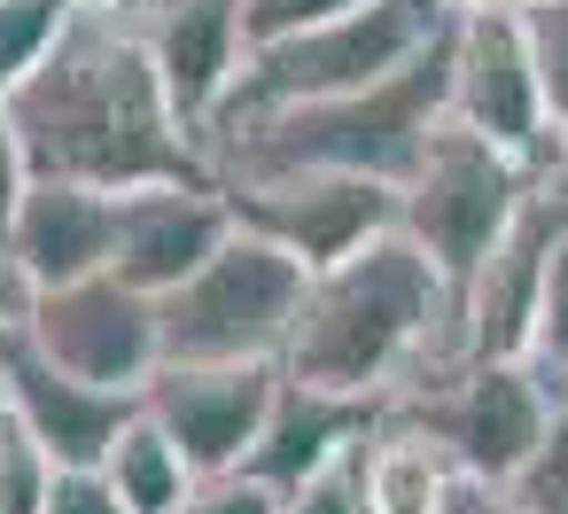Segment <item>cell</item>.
Segmentation results:
<instances>
[{
  "instance_id": "obj_2",
  "label": "cell",
  "mask_w": 568,
  "mask_h": 514,
  "mask_svg": "<svg viewBox=\"0 0 568 514\" xmlns=\"http://www.w3.org/2000/svg\"><path fill=\"white\" fill-rule=\"evenodd\" d=\"M452 366H467L459 343V296L452 281L405 242H374L335 273H312L296 335L281 374L327 397H358V405H405L413 390L444 382Z\"/></svg>"
},
{
  "instance_id": "obj_22",
  "label": "cell",
  "mask_w": 568,
  "mask_h": 514,
  "mask_svg": "<svg viewBox=\"0 0 568 514\" xmlns=\"http://www.w3.org/2000/svg\"><path fill=\"white\" fill-rule=\"evenodd\" d=\"M55 475H63V467L32 444V429L0 421V514H48Z\"/></svg>"
},
{
  "instance_id": "obj_19",
  "label": "cell",
  "mask_w": 568,
  "mask_h": 514,
  "mask_svg": "<svg viewBox=\"0 0 568 514\" xmlns=\"http://www.w3.org/2000/svg\"><path fill=\"white\" fill-rule=\"evenodd\" d=\"M102 483L118 491L125 514H187V498H195L203 475L187 467V452H180L149 413H133L125 436H118L110 460H102Z\"/></svg>"
},
{
  "instance_id": "obj_11",
  "label": "cell",
  "mask_w": 568,
  "mask_h": 514,
  "mask_svg": "<svg viewBox=\"0 0 568 514\" xmlns=\"http://www.w3.org/2000/svg\"><path fill=\"white\" fill-rule=\"evenodd\" d=\"M560 242H568V172L529 188L521 219L498 234V250L459 289V343H467V359H521L529 351L537 296H545V273H552Z\"/></svg>"
},
{
  "instance_id": "obj_28",
  "label": "cell",
  "mask_w": 568,
  "mask_h": 514,
  "mask_svg": "<svg viewBox=\"0 0 568 514\" xmlns=\"http://www.w3.org/2000/svg\"><path fill=\"white\" fill-rule=\"evenodd\" d=\"M48 514H125L118 491L102 483V467H63L55 491H48Z\"/></svg>"
},
{
  "instance_id": "obj_7",
  "label": "cell",
  "mask_w": 568,
  "mask_h": 514,
  "mask_svg": "<svg viewBox=\"0 0 568 514\" xmlns=\"http://www.w3.org/2000/svg\"><path fill=\"white\" fill-rule=\"evenodd\" d=\"M397 421H413L428 444L452 452V467L467 483H490L506 491L537 452L545 436L560 429V405H552V382L529 366V359H467L452 366L444 382L413 390L405 405H389Z\"/></svg>"
},
{
  "instance_id": "obj_32",
  "label": "cell",
  "mask_w": 568,
  "mask_h": 514,
  "mask_svg": "<svg viewBox=\"0 0 568 514\" xmlns=\"http://www.w3.org/2000/svg\"><path fill=\"white\" fill-rule=\"evenodd\" d=\"M71 9H79V17H94V9H125V0H71Z\"/></svg>"
},
{
  "instance_id": "obj_6",
  "label": "cell",
  "mask_w": 568,
  "mask_h": 514,
  "mask_svg": "<svg viewBox=\"0 0 568 514\" xmlns=\"http://www.w3.org/2000/svg\"><path fill=\"white\" fill-rule=\"evenodd\" d=\"M529 188H537V172L529 164H514L506 149H490V141H475V133H459L452 118L436 125V141L420 149V164L405 172V188H397V234L452 281V296L475 281V265L498 250V234L521 219V203H529Z\"/></svg>"
},
{
  "instance_id": "obj_10",
  "label": "cell",
  "mask_w": 568,
  "mask_h": 514,
  "mask_svg": "<svg viewBox=\"0 0 568 514\" xmlns=\"http://www.w3.org/2000/svg\"><path fill=\"white\" fill-rule=\"evenodd\" d=\"M24 343H32L48 366H63V374H79V382H94V390H118V397H141L149 374L164 366L156 296L125 289L118 273L40 296Z\"/></svg>"
},
{
  "instance_id": "obj_27",
  "label": "cell",
  "mask_w": 568,
  "mask_h": 514,
  "mask_svg": "<svg viewBox=\"0 0 568 514\" xmlns=\"http://www.w3.org/2000/svg\"><path fill=\"white\" fill-rule=\"evenodd\" d=\"M281 514H366V475H358V460H343V467L312 475L304 491H288Z\"/></svg>"
},
{
  "instance_id": "obj_1",
  "label": "cell",
  "mask_w": 568,
  "mask_h": 514,
  "mask_svg": "<svg viewBox=\"0 0 568 514\" xmlns=\"http://www.w3.org/2000/svg\"><path fill=\"white\" fill-rule=\"evenodd\" d=\"M17 141L32 180L63 188H102V195H141V188H219L203 141L180 125L133 0L125 9H94L63 32V48L9 94Z\"/></svg>"
},
{
  "instance_id": "obj_18",
  "label": "cell",
  "mask_w": 568,
  "mask_h": 514,
  "mask_svg": "<svg viewBox=\"0 0 568 514\" xmlns=\"http://www.w3.org/2000/svg\"><path fill=\"white\" fill-rule=\"evenodd\" d=\"M358 475H366V514H444V498L467 483L452 467L444 444H428L413 421L382 413V429L366 436L358 452Z\"/></svg>"
},
{
  "instance_id": "obj_8",
  "label": "cell",
  "mask_w": 568,
  "mask_h": 514,
  "mask_svg": "<svg viewBox=\"0 0 568 514\" xmlns=\"http://www.w3.org/2000/svg\"><path fill=\"white\" fill-rule=\"evenodd\" d=\"M452 125L475 133V141H490V149H506L537 180L568 172V141L545 118V87H537L529 32H521L514 9L452 24Z\"/></svg>"
},
{
  "instance_id": "obj_16",
  "label": "cell",
  "mask_w": 568,
  "mask_h": 514,
  "mask_svg": "<svg viewBox=\"0 0 568 514\" xmlns=\"http://www.w3.org/2000/svg\"><path fill=\"white\" fill-rule=\"evenodd\" d=\"M118 211H125V195L32 180V195L9 219V250H17V265L32 273L40 296L102 281V273H118Z\"/></svg>"
},
{
  "instance_id": "obj_14",
  "label": "cell",
  "mask_w": 568,
  "mask_h": 514,
  "mask_svg": "<svg viewBox=\"0 0 568 514\" xmlns=\"http://www.w3.org/2000/svg\"><path fill=\"white\" fill-rule=\"evenodd\" d=\"M226 242H234L226 188H141L118 211V281L141 289V296H172Z\"/></svg>"
},
{
  "instance_id": "obj_35",
  "label": "cell",
  "mask_w": 568,
  "mask_h": 514,
  "mask_svg": "<svg viewBox=\"0 0 568 514\" xmlns=\"http://www.w3.org/2000/svg\"><path fill=\"white\" fill-rule=\"evenodd\" d=\"M506 9H514V17H521V9H545V0H506Z\"/></svg>"
},
{
  "instance_id": "obj_20",
  "label": "cell",
  "mask_w": 568,
  "mask_h": 514,
  "mask_svg": "<svg viewBox=\"0 0 568 514\" xmlns=\"http://www.w3.org/2000/svg\"><path fill=\"white\" fill-rule=\"evenodd\" d=\"M79 24L71 0H0V102H9Z\"/></svg>"
},
{
  "instance_id": "obj_31",
  "label": "cell",
  "mask_w": 568,
  "mask_h": 514,
  "mask_svg": "<svg viewBox=\"0 0 568 514\" xmlns=\"http://www.w3.org/2000/svg\"><path fill=\"white\" fill-rule=\"evenodd\" d=\"M444 514H514V506H506V491H490V483H459V491L444 498Z\"/></svg>"
},
{
  "instance_id": "obj_29",
  "label": "cell",
  "mask_w": 568,
  "mask_h": 514,
  "mask_svg": "<svg viewBox=\"0 0 568 514\" xmlns=\"http://www.w3.org/2000/svg\"><path fill=\"white\" fill-rule=\"evenodd\" d=\"M24 195H32V164H24V141H17L9 102H0V234H9V219H17Z\"/></svg>"
},
{
  "instance_id": "obj_4",
  "label": "cell",
  "mask_w": 568,
  "mask_h": 514,
  "mask_svg": "<svg viewBox=\"0 0 568 514\" xmlns=\"http://www.w3.org/2000/svg\"><path fill=\"white\" fill-rule=\"evenodd\" d=\"M452 32V9L444 0H366V9L320 24V32H296V40H273V48H250L226 110L211 118L203 133V157L265 118H288V110H312V102H343V94H366L382 79H397L405 63H420L436 40Z\"/></svg>"
},
{
  "instance_id": "obj_33",
  "label": "cell",
  "mask_w": 568,
  "mask_h": 514,
  "mask_svg": "<svg viewBox=\"0 0 568 514\" xmlns=\"http://www.w3.org/2000/svg\"><path fill=\"white\" fill-rule=\"evenodd\" d=\"M552 405H560V429H568V374L552 382Z\"/></svg>"
},
{
  "instance_id": "obj_34",
  "label": "cell",
  "mask_w": 568,
  "mask_h": 514,
  "mask_svg": "<svg viewBox=\"0 0 568 514\" xmlns=\"http://www.w3.org/2000/svg\"><path fill=\"white\" fill-rule=\"evenodd\" d=\"M0 421H9V366H0Z\"/></svg>"
},
{
  "instance_id": "obj_21",
  "label": "cell",
  "mask_w": 568,
  "mask_h": 514,
  "mask_svg": "<svg viewBox=\"0 0 568 514\" xmlns=\"http://www.w3.org/2000/svg\"><path fill=\"white\" fill-rule=\"evenodd\" d=\"M521 32H529V63H537V87H545V118H552V133L568 141V0H545V9H521Z\"/></svg>"
},
{
  "instance_id": "obj_15",
  "label": "cell",
  "mask_w": 568,
  "mask_h": 514,
  "mask_svg": "<svg viewBox=\"0 0 568 514\" xmlns=\"http://www.w3.org/2000/svg\"><path fill=\"white\" fill-rule=\"evenodd\" d=\"M0 366H9V421L32 429V444L55 467H102L110 444L125 436V421L141 413V397L94 390L63 366H48L24 335H0Z\"/></svg>"
},
{
  "instance_id": "obj_3",
  "label": "cell",
  "mask_w": 568,
  "mask_h": 514,
  "mask_svg": "<svg viewBox=\"0 0 568 514\" xmlns=\"http://www.w3.org/2000/svg\"><path fill=\"white\" fill-rule=\"evenodd\" d=\"M444 118H452V32L366 94L312 102V110H288V118H265V125L219 141L211 180L234 188V180H281V172H335V180L405 188V172L420 164V149L436 141Z\"/></svg>"
},
{
  "instance_id": "obj_9",
  "label": "cell",
  "mask_w": 568,
  "mask_h": 514,
  "mask_svg": "<svg viewBox=\"0 0 568 514\" xmlns=\"http://www.w3.org/2000/svg\"><path fill=\"white\" fill-rule=\"evenodd\" d=\"M234 226L296 258L304 273H335L358 250L397 234V188L335 180V172H281V180H234L226 188Z\"/></svg>"
},
{
  "instance_id": "obj_13",
  "label": "cell",
  "mask_w": 568,
  "mask_h": 514,
  "mask_svg": "<svg viewBox=\"0 0 568 514\" xmlns=\"http://www.w3.org/2000/svg\"><path fill=\"white\" fill-rule=\"evenodd\" d=\"M133 24L180 125L203 141L250 63V0H133Z\"/></svg>"
},
{
  "instance_id": "obj_24",
  "label": "cell",
  "mask_w": 568,
  "mask_h": 514,
  "mask_svg": "<svg viewBox=\"0 0 568 514\" xmlns=\"http://www.w3.org/2000/svg\"><path fill=\"white\" fill-rule=\"evenodd\" d=\"M506 506L514 514H568V429H552L545 452L506 483Z\"/></svg>"
},
{
  "instance_id": "obj_26",
  "label": "cell",
  "mask_w": 568,
  "mask_h": 514,
  "mask_svg": "<svg viewBox=\"0 0 568 514\" xmlns=\"http://www.w3.org/2000/svg\"><path fill=\"white\" fill-rule=\"evenodd\" d=\"M187 514H281V491L257 483L250 467H234V475H203L195 498H187Z\"/></svg>"
},
{
  "instance_id": "obj_23",
  "label": "cell",
  "mask_w": 568,
  "mask_h": 514,
  "mask_svg": "<svg viewBox=\"0 0 568 514\" xmlns=\"http://www.w3.org/2000/svg\"><path fill=\"white\" fill-rule=\"evenodd\" d=\"M545 382L568 374V242L552 250V273H545V296H537V327H529V351H521Z\"/></svg>"
},
{
  "instance_id": "obj_5",
  "label": "cell",
  "mask_w": 568,
  "mask_h": 514,
  "mask_svg": "<svg viewBox=\"0 0 568 514\" xmlns=\"http://www.w3.org/2000/svg\"><path fill=\"white\" fill-rule=\"evenodd\" d=\"M304 289H312V273L296 258H281L273 242L234 226V242L187 289L156 296L164 366H281Z\"/></svg>"
},
{
  "instance_id": "obj_30",
  "label": "cell",
  "mask_w": 568,
  "mask_h": 514,
  "mask_svg": "<svg viewBox=\"0 0 568 514\" xmlns=\"http://www.w3.org/2000/svg\"><path fill=\"white\" fill-rule=\"evenodd\" d=\"M32 304H40V289H32V273L17 265L9 234H0V335H24V327H32Z\"/></svg>"
},
{
  "instance_id": "obj_12",
  "label": "cell",
  "mask_w": 568,
  "mask_h": 514,
  "mask_svg": "<svg viewBox=\"0 0 568 514\" xmlns=\"http://www.w3.org/2000/svg\"><path fill=\"white\" fill-rule=\"evenodd\" d=\"M281 382H288L281 366H156L141 390V413L187 452L195 475H234L250 467Z\"/></svg>"
},
{
  "instance_id": "obj_25",
  "label": "cell",
  "mask_w": 568,
  "mask_h": 514,
  "mask_svg": "<svg viewBox=\"0 0 568 514\" xmlns=\"http://www.w3.org/2000/svg\"><path fill=\"white\" fill-rule=\"evenodd\" d=\"M351 9H366V0H250V48L320 32V24H335V17H351Z\"/></svg>"
},
{
  "instance_id": "obj_17",
  "label": "cell",
  "mask_w": 568,
  "mask_h": 514,
  "mask_svg": "<svg viewBox=\"0 0 568 514\" xmlns=\"http://www.w3.org/2000/svg\"><path fill=\"white\" fill-rule=\"evenodd\" d=\"M374 429H382V405H358V397H327V390L281 382L273 421H265V436H257V452H250V475L273 483V491L288 498V491H304L312 475L358 460Z\"/></svg>"
}]
</instances>
